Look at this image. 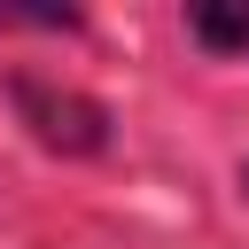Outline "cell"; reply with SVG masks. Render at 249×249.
<instances>
[{"mask_svg": "<svg viewBox=\"0 0 249 249\" xmlns=\"http://www.w3.org/2000/svg\"><path fill=\"white\" fill-rule=\"evenodd\" d=\"M202 47H226V54H249V0H218V8H195L187 16Z\"/></svg>", "mask_w": 249, "mask_h": 249, "instance_id": "cell-1", "label": "cell"}]
</instances>
